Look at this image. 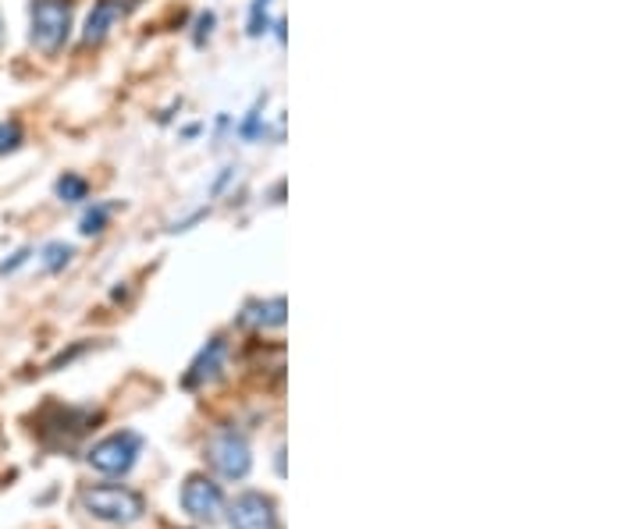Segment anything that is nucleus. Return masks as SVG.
Returning <instances> with one entry per match:
<instances>
[{
  "label": "nucleus",
  "instance_id": "obj_2",
  "mask_svg": "<svg viewBox=\"0 0 640 529\" xmlns=\"http://www.w3.org/2000/svg\"><path fill=\"white\" fill-rule=\"evenodd\" d=\"M29 19H32L29 32L32 46H40L43 54H58L72 29V0H32Z\"/></svg>",
  "mask_w": 640,
  "mask_h": 529
},
{
  "label": "nucleus",
  "instance_id": "obj_5",
  "mask_svg": "<svg viewBox=\"0 0 640 529\" xmlns=\"http://www.w3.org/2000/svg\"><path fill=\"white\" fill-rule=\"evenodd\" d=\"M182 508L189 511L196 522H217L225 511V494L207 476H189L182 487Z\"/></svg>",
  "mask_w": 640,
  "mask_h": 529
},
{
  "label": "nucleus",
  "instance_id": "obj_8",
  "mask_svg": "<svg viewBox=\"0 0 640 529\" xmlns=\"http://www.w3.org/2000/svg\"><path fill=\"white\" fill-rule=\"evenodd\" d=\"M117 14H122V8H117V0H96V8L90 14V22H86V43H100L111 32V25L117 22Z\"/></svg>",
  "mask_w": 640,
  "mask_h": 529
},
{
  "label": "nucleus",
  "instance_id": "obj_7",
  "mask_svg": "<svg viewBox=\"0 0 640 529\" xmlns=\"http://www.w3.org/2000/svg\"><path fill=\"white\" fill-rule=\"evenodd\" d=\"M225 341L221 338H214V341H207V349L196 355L193 360V366H189V373L182 377V387H204V384H210V381H217L221 377V370H225Z\"/></svg>",
  "mask_w": 640,
  "mask_h": 529
},
{
  "label": "nucleus",
  "instance_id": "obj_6",
  "mask_svg": "<svg viewBox=\"0 0 640 529\" xmlns=\"http://www.w3.org/2000/svg\"><path fill=\"white\" fill-rule=\"evenodd\" d=\"M228 519H231V529H278L275 501L264 498L257 490L239 494L228 508Z\"/></svg>",
  "mask_w": 640,
  "mask_h": 529
},
{
  "label": "nucleus",
  "instance_id": "obj_13",
  "mask_svg": "<svg viewBox=\"0 0 640 529\" xmlns=\"http://www.w3.org/2000/svg\"><path fill=\"white\" fill-rule=\"evenodd\" d=\"M111 217V207H93L86 217H82V235H100Z\"/></svg>",
  "mask_w": 640,
  "mask_h": 529
},
{
  "label": "nucleus",
  "instance_id": "obj_10",
  "mask_svg": "<svg viewBox=\"0 0 640 529\" xmlns=\"http://www.w3.org/2000/svg\"><path fill=\"white\" fill-rule=\"evenodd\" d=\"M58 196H61L64 203H79V199L90 196V185H86V178H79V175H64V178L58 181Z\"/></svg>",
  "mask_w": 640,
  "mask_h": 529
},
{
  "label": "nucleus",
  "instance_id": "obj_3",
  "mask_svg": "<svg viewBox=\"0 0 640 529\" xmlns=\"http://www.w3.org/2000/svg\"><path fill=\"white\" fill-rule=\"evenodd\" d=\"M143 452V437L132 434V431H122V434H111L104 440H96L90 448V466L96 473H107V476H122L136 466V458Z\"/></svg>",
  "mask_w": 640,
  "mask_h": 529
},
{
  "label": "nucleus",
  "instance_id": "obj_11",
  "mask_svg": "<svg viewBox=\"0 0 640 529\" xmlns=\"http://www.w3.org/2000/svg\"><path fill=\"white\" fill-rule=\"evenodd\" d=\"M72 256H75L72 246L54 242V246H47V249H43V267H47V270H61V267H69V263H72Z\"/></svg>",
  "mask_w": 640,
  "mask_h": 529
},
{
  "label": "nucleus",
  "instance_id": "obj_12",
  "mask_svg": "<svg viewBox=\"0 0 640 529\" xmlns=\"http://www.w3.org/2000/svg\"><path fill=\"white\" fill-rule=\"evenodd\" d=\"M22 125L19 122H0V157H4V153H14L22 146Z\"/></svg>",
  "mask_w": 640,
  "mask_h": 529
},
{
  "label": "nucleus",
  "instance_id": "obj_4",
  "mask_svg": "<svg viewBox=\"0 0 640 529\" xmlns=\"http://www.w3.org/2000/svg\"><path fill=\"white\" fill-rule=\"evenodd\" d=\"M207 463L225 476V480H242L252 469V452L249 440L235 431H217L207 440Z\"/></svg>",
  "mask_w": 640,
  "mask_h": 529
},
{
  "label": "nucleus",
  "instance_id": "obj_14",
  "mask_svg": "<svg viewBox=\"0 0 640 529\" xmlns=\"http://www.w3.org/2000/svg\"><path fill=\"white\" fill-rule=\"evenodd\" d=\"M29 260V249H22V252H14L11 256V260H4V263H0V274H11V270H19L22 263Z\"/></svg>",
  "mask_w": 640,
  "mask_h": 529
},
{
  "label": "nucleus",
  "instance_id": "obj_1",
  "mask_svg": "<svg viewBox=\"0 0 640 529\" xmlns=\"http://www.w3.org/2000/svg\"><path fill=\"white\" fill-rule=\"evenodd\" d=\"M82 508H86L93 519L111 522V526H128V522L143 519V511H146V505L136 490L117 487V484L86 487L82 490Z\"/></svg>",
  "mask_w": 640,
  "mask_h": 529
},
{
  "label": "nucleus",
  "instance_id": "obj_9",
  "mask_svg": "<svg viewBox=\"0 0 640 529\" xmlns=\"http://www.w3.org/2000/svg\"><path fill=\"white\" fill-rule=\"evenodd\" d=\"M242 320H246V323H257V328H281V323H285V299H271V302L249 305V313H246Z\"/></svg>",
  "mask_w": 640,
  "mask_h": 529
}]
</instances>
